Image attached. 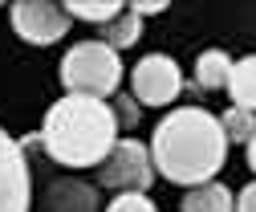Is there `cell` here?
Here are the masks:
<instances>
[{
  "instance_id": "13",
  "label": "cell",
  "mask_w": 256,
  "mask_h": 212,
  "mask_svg": "<svg viewBox=\"0 0 256 212\" xmlns=\"http://www.w3.org/2000/svg\"><path fill=\"white\" fill-rule=\"evenodd\" d=\"M220 127H224V135L236 139V143H252V135H256V114H252V110H240V106H228L224 118H220Z\"/></svg>"
},
{
  "instance_id": "12",
  "label": "cell",
  "mask_w": 256,
  "mask_h": 212,
  "mask_svg": "<svg viewBox=\"0 0 256 212\" xmlns=\"http://www.w3.org/2000/svg\"><path fill=\"white\" fill-rule=\"evenodd\" d=\"M61 204H66L70 212H94V188H86V184H57L53 200H49V212H61Z\"/></svg>"
},
{
  "instance_id": "2",
  "label": "cell",
  "mask_w": 256,
  "mask_h": 212,
  "mask_svg": "<svg viewBox=\"0 0 256 212\" xmlns=\"http://www.w3.org/2000/svg\"><path fill=\"white\" fill-rule=\"evenodd\" d=\"M118 143V114L102 98H57L41 123V147L61 167H102Z\"/></svg>"
},
{
  "instance_id": "9",
  "label": "cell",
  "mask_w": 256,
  "mask_h": 212,
  "mask_svg": "<svg viewBox=\"0 0 256 212\" xmlns=\"http://www.w3.org/2000/svg\"><path fill=\"white\" fill-rule=\"evenodd\" d=\"M228 78H232V57L224 49H204L200 62H196L200 90H220V86H228Z\"/></svg>"
},
{
  "instance_id": "1",
  "label": "cell",
  "mask_w": 256,
  "mask_h": 212,
  "mask_svg": "<svg viewBox=\"0 0 256 212\" xmlns=\"http://www.w3.org/2000/svg\"><path fill=\"white\" fill-rule=\"evenodd\" d=\"M224 155H228V135L204 106H179L154 127L150 159L171 184H212V175L224 167Z\"/></svg>"
},
{
  "instance_id": "17",
  "label": "cell",
  "mask_w": 256,
  "mask_h": 212,
  "mask_svg": "<svg viewBox=\"0 0 256 212\" xmlns=\"http://www.w3.org/2000/svg\"><path fill=\"white\" fill-rule=\"evenodd\" d=\"M138 17H150V13H163V5H130Z\"/></svg>"
},
{
  "instance_id": "4",
  "label": "cell",
  "mask_w": 256,
  "mask_h": 212,
  "mask_svg": "<svg viewBox=\"0 0 256 212\" xmlns=\"http://www.w3.org/2000/svg\"><path fill=\"white\" fill-rule=\"evenodd\" d=\"M106 188H126V192H146L154 179V159L146 155V147L138 139H118L106 163L98 167Z\"/></svg>"
},
{
  "instance_id": "16",
  "label": "cell",
  "mask_w": 256,
  "mask_h": 212,
  "mask_svg": "<svg viewBox=\"0 0 256 212\" xmlns=\"http://www.w3.org/2000/svg\"><path fill=\"white\" fill-rule=\"evenodd\" d=\"M236 212H256V184H248L236 200Z\"/></svg>"
},
{
  "instance_id": "10",
  "label": "cell",
  "mask_w": 256,
  "mask_h": 212,
  "mask_svg": "<svg viewBox=\"0 0 256 212\" xmlns=\"http://www.w3.org/2000/svg\"><path fill=\"white\" fill-rule=\"evenodd\" d=\"M236 200L224 184H200L183 196V212H232Z\"/></svg>"
},
{
  "instance_id": "5",
  "label": "cell",
  "mask_w": 256,
  "mask_h": 212,
  "mask_svg": "<svg viewBox=\"0 0 256 212\" xmlns=\"http://www.w3.org/2000/svg\"><path fill=\"white\" fill-rule=\"evenodd\" d=\"M12 29L28 41V45H53L70 33V13L66 5H49V0H20L12 5Z\"/></svg>"
},
{
  "instance_id": "3",
  "label": "cell",
  "mask_w": 256,
  "mask_h": 212,
  "mask_svg": "<svg viewBox=\"0 0 256 212\" xmlns=\"http://www.w3.org/2000/svg\"><path fill=\"white\" fill-rule=\"evenodd\" d=\"M61 82L70 94H86V98H102L118 94L122 82V62L118 49H110L106 41H82L61 57Z\"/></svg>"
},
{
  "instance_id": "18",
  "label": "cell",
  "mask_w": 256,
  "mask_h": 212,
  "mask_svg": "<svg viewBox=\"0 0 256 212\" xmlns=\"http://www.w3.org/2000/svg\"><path fill=\"white\" fill-rule=\"evenodd\" d=\"M122 123H126V127L134 123V102H122Z\"/></svg>"
},
{
  "instance_id": "15",
  "label": "cell",
  "mask_w": 256,
  "mask_h": 212,
  "mask_svg": "<svg viewBox=\"0 0 256 212\" xmlns=\"http://www.w3.org/2000/svg\"><path fill=\"white\" fill-rule=\"evenodd\" d=\"M106 212H158V208H154L150 196H142V192H122V196L110 200Z\"/></svg>"
},
{
  "instance_id": "6",
  "label": "cell",
  "mask_w": 256,
  "mask_h": 212,
  "mask_svg": "<svg viewBox=\"0 0 256 212\" xmlns=\"http://www.w3.org/2000/svg\"><path fill=\"white\" fill-rule=\"evenodd\" d=\"M130 86H134V102H142V106H167L171 98H179L183 74H179V66L171 62L167 53H146L142 62L134 66V74H130Z\"/></svg>"
},
{
  "instance_id": "19",
  "label": "cell",
  "mask_w": 256,
  "mask_h": 212,
  "mask_svg": "<svg viewBox=\"0 0 256 212\" xmlns=\"http://www.w3.org/2000/svg\"><path fill=\"white\" fill-rule=\"evenodd\" d=\"M248 163H252V171H256V135H252V143H248Z\"/></svg>"
},
{
  "instance_id": "11",
  "label": "cell",
  "mask_w": 256,
  "mask_h": 212,
  "mask_svg": "<svg viewBox=\"0 0 256 212\" xmlns=\"http://www.w3.org/2000/svg\"><path fill=\"white\" fill-rule=\"evenodd\" d=\"M138 33H142V17H138L130 5H126L122 17L106 25V45H110V49H126V45L138 41Z\"/></svg>"
},
{
  "instance_id": "8",
  "label": "cell",
  "mask_w": 256,
  "mask_h": 212,
  "mask_svg": "<svg viewBox=\"0 0 256 212\" xmlns=\"http://www.w3.org/2000/svg\"><path fill=\"white\" fill-rule=\"evenodd\" d=\"M228 94H232V106L256 114V53H248V57H240V62H232Z\"/></svg>"
},
{
  "instance_id": "7",
  "label": "cell",
  "mask_w": 256,
  "mask_h": 212,
  "mask_svg": "<svg viewBox=\"0 0 256 212\" xmlns=\"http://www.w3.org/2000/svg\"><path fill=\"white\" fill-rule=\"evenodd\" d=\"M28 196L24 147L0 127V212H28Z\"/></svg>"
},
{
  "instance_id": "14",
  "label": "cell",
  "mask_w": 256,
  "mask_h": 212,
  "mask_svg": "<svg viewBox=\"0 0 256 212\" xmlns=\"http://www.w3.org/2000/svg\"><path fill=\"white\" fill-rule=\"evenodd\" d=\"M122 9H126V5H118V0H106V5H82V0H74V5H66L70 17H78V21H98V25L118 21Z\"/></svg>"
}]
</instances>
